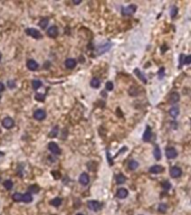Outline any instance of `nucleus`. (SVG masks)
<instances>
[{"mask_svg": "<svg viewBox=\"0 0 191 215\" xmlns=\"http://www.w3.org/2000/svg\"><path fill=\"white\" fill-rule=\"evenodd\" d=\"M135 11H136V6L135 5H130V6H126V7L122 8V15L123 16H131Z\"/></svg>", "mask_w": 191, "mask_h": 215, "instance_id": "nucleus-1", "label": "nucleus"}, {"mask_svg": "<svg viewBox=\"0 0 191 215\" xmlns=\"http://www.w3.org/2000/svg\"><path fill=\"white\" fill-rule=\"evenodd\" d=\"M87 206H88L90 210L94 211V212H97V211H100L101 208H102V204H101L100 202H97V201H88L87 202Z\"/></svg>", "mask_w": 191, "mask_h": 215, "instance_id": "nucleus-2", "label": "nucleus"}, {"mask_svg": "<svg viewBox=\"0 0 191 215\" xmlns=\"http://www.w3.org/2000/svg\"><path fill=\"white\" fill-rule=\"evenodd\" d=\"M26 34L28 36H30V37H32V38H36V39L41 38V34L37 29H35V28H27L26 29Z\"/></svg>", "mask_w": 191, "mask_h": 215, "instance_id": "nucleus-3", "label": "nucleus"}, {"mask_svg": "<svg viewBox=\"0 0 191 215\" xmlns=\"http://www.w3.org/2000/svg\"><path fill=\"white\" fill-rule=\"evenodd\" d=\"M170 175H171V177H173V178H179L181 175H182V170H181L180 167H177V166L171 167Z\"/></svg>", "mask_w": 191, "mask_h": 215, "instance_id": "nucleus-4", "label": "nucleus"}, {"mask_svg": "<svg viewBox=\"0 0 191 215\" xmlns=\"http://www.w3.org/2000/svg\"><path fill=\"white\" fill-rule=\"evenodd\" d=\"M48 149L50 150V153H53L54 155H60V148L58 147V144L55 142H49L48 143Z\"/></svg>", "mask_w": 191, "mask_h": 215, "instance_id": "nucleus-5", "label": "nucleus"}, {"mask_svg": "<svg viewBox=\"0 0 191 215\" xmlns=\"http://www.w3.org/2000/svg\"><path fill=\"white\" fill-rule=\"evenodd\" d=\"M34 118L36 120H38V121H41V120H44L46 118V112L44 110H41V109H38V110H36L34 112Z\"/></svg>", "mask_w": 191, "mask_h": 215, "instance_id": "nucleus-6", "label": "nucleus"}, {"mask_svg": "<svg viewBox=\"0 0 191 215\" xmlns=\"http://www.w3.org/2000/svg\"><path fill=\"white\" fill-rule=\"evenodd\" d=\"M165 156H167L169 159H173V158H175V157L178 156V153H177V150H175L174 148L169 147V148H167V150H165Z\"/></svg>", "mask_w": 191, "mask_h": 215, "instance_id": "nucleus-7", "label": "nucleus"}, {"mask_svg": "<svg viewBox=\"0 0 191 215\" xmlns=\"http://www.w3.org/2000/svg\"><path fill=\"white\" fill-rule=\"evenodd\" d=\"M47 35L51 37V38H55L58 36V28L56 26H50L49 28L47 29Z\"/></svg>", "mask_w": 191, "mask_h": 215, "instance_id": "nucleus-8", "label": "nucleus"}, {"mask_svg": "<svg viewBox=\"0 0 191 215\" xmlns=\"http://www.w3.org/2000/svg\"><path fill=\"white\" fill-rule=\"evenodd\" d=\"M78 180H80V183L83 186H86V185H88V183H90V176L86 174V173H83V174H80Z\"/></svg>", "mask_w": 191, "mask_h": 215, "instance_id": "nucleus-9", "label": "nucleus"}, {"mask_svg": "<svg viewBox=\"0 0 191 215\" xmlns=\"http://www.w3.org/2000/svg\"><path fill=\"white\" fill-rule=\"evenodd\" d=\"M13 120L11 119V118H9V117H7V118H5L3 120H2V125L6 128V129H10V128H12L13 127Z\"/></svg>", "mask_w": 191, "mask_h": 215, "instance_id": "nucleus-10", "label": "nucleus"}, {"mask_svg": "<svg viewBox=\"0 0 191 215\" xmlns=\"http://www.w3.org/2000/svg\"><path fill=\"white\" fill-rule=\"evenodd\" d=\"M128 194H129V192H128L126 188H120V189L116 192V197H117V198H121V199H124L125 197H128Z\"/></svg>", "mask_w": 191, "mask_h": 215, "instance_id": "nucleus-11", "label": "nucleus"}, {"mask_svg": "<svg viewBox=\"0 0 191 215\" xmlns=\"http://www.w3.org/2000/svg\"><path fill=\"white\" fill-rule=\"evenodd\" d=\"M27 67L30 71H36L38 69V63L36 61H34V60H29L27 62Z\"/></svg>", "mask_w": 191, "mask_h": 215, "instance_id": "nucleus-12", "label": "nucleus"}, {"mask_svg": "<svg viewBox=\"0 0 191 215\" xmlns=\"http://www.w3.org/2000/svg\"><path fill=\"white\" fill-rule=\"evenodd\" d=\"M76 64H77V62H76V60H74V58H67V60L65 61V66H66L67 69H70V70L74 69V67L76 66Z\"/></svg>", "mask_w": 191, "mask_h": 215, "instance_id": "nucleus-13", "label": "nucleus"}, {"mask_svg": "<svg viewBox=\"0 0 191 215\" xmlns=\"http://www.w3.org/2000/svg\"><path fill=\"white\" fill-rule=\"evenodd\" d=\"M179 100H180V94H179V93H178V92L171 93L170 98H169V102L173 104V103L179 102Z\"/></svg>", "mask_w": 191, "mask_h": 215, "instance_id": "nucleus-14", "label": "nucleus"}, {"mask_svg": "<svg viewBox=\"0 0 191 215\" xmlns=\"http://www.w3.org/2000/svg\"><path fill=\"white\" fill-rule=\"evenodd\" d=\"M151 138H152V132H151V128L148 125L145 131H144V134H143V140L144 141H150Z\"/></svg>", "mask_w": 191, "mask_h": 215, "instance_id": "nucleus-15", "label": "nucleus"}, {"mask_svg": "<svg viewBox=\"0 0 191 215\" xmlns=\"http://www.w3.org/2000/svg\"><path fill=\"white\" fill-rule=\"evenodd\" d=\"M163 172V167L160 166V165H155V166H152L150 168V173L151 174H160Z\"/></svg>", "mask_w": 191, "mask_h": 215, "instance_id": "nucleus-16", "label": "nucleus"}, {"mask_svg": "<svg viewBox=\"0 0 191 215\" xmlns=\"http://www.w3.org/2000/svg\"><path fill=\"white\" fill-rule=\"evenodd\" d=\"M180 64L182 65V64H191V55H188V56H186V55H183V54H181L180 55Z\"/></svg>", "mask_w": 191, "mask_h": 215, "instance_id": "nucleus-17", "label": "nucleus"}, {"mask_svg": "<svg viewBox=\"0 0 191 215\" xmlns=\"http://www.w3.org/2000/svg\"><path fill=\"white\" fill-rule=\"evenodd\" d=\"M179 113H180V110H179L178 106H173V108H171L170 110H169V114H170V117H172L173 119H175L179 115Z\"/></svg>", "mask_w": 191, "mask_h": 215, "instance_id": "nucleus-18", "label": "nucleus"}, {"mask_svg": "<svg viewBox=\"0 0 191 215\" xmlns=\"http://www.w3.org/2000/svg\"><path fill=\"white\" fill-rule=\"evenodd\" d=\"M111 46H112L111 43H107V44H105V45H103V46H100L99 50H97V53H99V54H104L105 52H107L110 50Z\"/></svg>", "mask_w": 191, "mask_h": 215, "instance_id": "nucleus-19", "label": "nucleus"}, {"mask_svg": "<svg viewBox=\"0 0 191 215\" xmlns=\"http://www.w3.org/2000/svg\"><path fill=\"white\" fill-rule=\"evenodd\" d=\"M134 73H135V75H136V76H138V77H139V79H140V80H141V81H142L143 83H146V82H148L146 77H145V76H144V75L142 74V72H141L140 70L135 69V70H134Z\"/></svg>", "mask_w": 191, "mask_h": 215, "instance_id": "nucleus-20", "label": "nucleus"}, {"mask_svg": "<svg viewBox=\"0 0 191 215\" xmlns=\"http://www.w3.org/2000/svg\"><path fill=\"white\" fill-rule=\"evenodd\" d=\"M22 202L25 203H31L32 202V196L30 193H26V194H22Z\"/></svg>", "mask_w": 191, "mask_h": 215, "instance_id": "nucleus-21", "label": "nucleus"}, {"mask_svg": "<svg viewBox=\"0 0 191 215\" xmlns=\"http://www.w3.org/2000/svg\"><path fill=\"white\" fill-rule=\"evenodd\" d=\"M125 182H126V177H125L123 174H119L117 176H116V183H117L119 185L124 184Z\"/></svg>", "mask_w": 191, "mask_h": 215, "instance_id": "nucleus-22", "label": "nucleus"}, {"mask_svg": "<svg viewBox=\"0 0 191 215\" xmlns=\"http://www.w3.org/2000/svg\"><path fill=\"white\" fill-rule=\"evenodd\" d=\"M100 85H101V81L97 79V77L92 79V81H90V86H92V87L97 89V87H100Z\"/></svg>", "mask_w": 191, "mask_h": 215, "instance_id": "nucleus-23", "label": "nucleus"}, {"mask_svg": "<svg viewBox=\"0 0 191 215\" xmlns=\"http://www.w3.org/2000/svg\"><path fill=\"white\" fill-rule=\"evenodd\" d=\"M50 204L53 205V206H55V207H58L61 204V198L60 197H55L54 199L50 201Z\"/></svg>", "mask_w": 191, "mask_h": 215, "instance_id": "nucleus-24", "label": "nucleus"}, {"mask_svg": "<svg viewBox=\"0 0 191 215\" xmlns=\"http://www.w3.org/2000/svg\"><path fill=\"white\" fill-rule=\"evenodd\" d=\"M154 157H155L157 160H160L161 159V151H160L159 146H155V147H154Z\"/></svg>", "mask_w": 191, "mask_h": 215, "instance_id": "nucleus-25", "label": "nucleus"}, {"mask_svg": "<svg viewBox=\"0 0 191 215\" xmlns=\"http://www.w3.org/2000/svg\"><path fill=\"white\" fill-rule=\"evenodd\" d=\"M138 167H139L138 161H135V160H131V161H129V169L134 170V169H136Z\"/></svg>", "mask_w": 191, "mask_h": 215, "instance_id": "nucleus-26", "label": "nucleus"}, {"mask_svg": "<svg viewBox=\"0 0 191 215\" xmlns=\"http://www.w3.org/2000/svg\"><path fill=\"white\" fill-rule=\"evenodd\" d=\"M31 85H32L34 90H38L40 86L43 85V83L40 82L39 80H34V81H32V83H31Z\"/></svg>", "mask_w": 191, "mask_h": 215, "instance_id": "nucleus-27", "label": "nucleus"}, {"mask_svg": "<svg viewBox=\"0 0 191 215\" xmlns=\"http://www.w3.org/2000/svg\"><path fill=\"white\" fill-rule=\"evenodd\" d=\"M12 198H13L15 202H22V194H20V193H15V194L12 195Z\"/></svg>", "mask_w": 191, "mask_h": 215, "instance_id": "nucleus-28", "label": "nucleus"}, {"mask_svg": "<svg viewBox=\"0 0 191 215\" xmlns=\"http://www.w3.org/2000/svg\"><path fill=\"white\" fill-rule=\"evenodd\" d=\"M48 21H49L48 18H43V19L39 21V26L41 27V28H46L47 25H48Z\"/></svg>", "mask_w": 191, "mask_h": 215, "instance_id": "nucleus-29", "label": "nucleus"}, {"mask_svg": "<svg viewBox=\"0 0 191 215\" xmlns=\"http://www.w3.org/2000/svg\"><path fill=\"white\" fill-rule=\"evenodd\" d=\"M40 191L39 186L38 185H31L29 187V192L30 193H38Z\"/></svg>", "mask_w": 191, "mask_h": 215, "instance_id": "nucleus-30", "label": "nucleus"}, {"mask_svg": "<svg viewBox=\"0 0 191 215\" xmlns=\"http://www.w3.org/2000/svg\"><path fill=\"white\" fill-rule=\"evenodd\" d=\"M3 186H5V188H6V189L10 191V189L12 188L13 184H12V182H11V180H9V179H8V180H6V182L3 183Z\"/></svg>", "mask_w": 191, "mask_h": 215, "instance_id": "nucleus-31", "label": "nucleus"}, {"mask_svg": "<svg viewBox=\"0 0 191 215\" xmlns=\"http://www.w3.org/2000/svg\"><path fill=\"white\" fill-rule=\"evenodd\" d=\"M35 99H36L37 101H39V102H44V101H45V95L41 94V93H37V94L35 95Z\"/></svg>", "mask_w": 191, "mask_h": 215, "instance_id": "nucleus-32", "label": "nucleus"}, {"mask_svg": "<svg viewBox=\"0 0 191 215\" xmlns=\"http://www.w3.org/2000/svg\"><path fill=\"white\" fill-rule=\"evenodd\" d=\"M57 133H58V127H55V128H54V130H51V131H50L49 137H51V138H53V137H56V136H57Z\"/></svg>", "mask_w": 191, "mask_h": 215, "instance_id": "nucleus-33", "label": "nucleus"}, {"mask_svg": "<svg viewBox=\"0 0 191 215\" xmlns=\"http://www.w3.org/2000/svg\"><path fill=\"white\" fill-rule=\"evenodd\" d=\"M113 87H114V85H113V83L112 82H107L106 84H105V89H106L107 91H112Z\"/></svg>", "mask_w": 191, "mask_h": 215, "instance_id": "nucleus-34", "label": "nucleus"}, {"mask_svg": "<svg viewBox=\"0 0 191 215\" xmlns=\"http://www.w3.org/2000/svg\"><path fill=\"white\" fill-rule=\"evenodd\" d=\"M167 211V205L165 204H160L159 205V212L161 213H164Z\"/></svg>", "mask_w": 191, "mask_h": 215, "instance_id": "nucleus-35", "label": "nucleus"}, {"mask_svg": "<svg viewBox=\"0 0 191 215\" xmlns=\"http://www.w3.org/2000/svg\"><path fill=\"white\" fill-rule=\"evenodd\" d=\"M8 87H10V89H13L15 86H16V83H15V81L13 80H10V81H8Z\"/></svg>", "mask_w": 191, "mask_h": 215, "instance_id": "nucleus-36", "label": "nucleus"}, {"mask_svg": "<svg viewBox=\"0 0 191 215\" xmlns=\"http://www.w3.org/2000/svg\"><path fill=\"white\" fill-rule=\"evenodd\" d=\"M177 12H178L177 7H173V8L171 9V17H175V16H177Z\"/></svg>", "mask_w": 191, "mask_h": 215, "instance_id": "nucleus-37", "label": "nucleus"}, {"mask_svg": "<svg viewBox=\"0 0 191 215\" xmlns=\"http://www.w3.org/2000/svg\"><path fill=\"white\" fill-rule=\"evenodd\" d=\"M164 69L163 67H161L160 70H159V79H163V76H164Z\"/></svg>", "mask_w": 191, "mask_h": 215, "instance_id": "nucleus-38", "label": "nucleus"}, {"mask_svg": "<svg viewBox=\"0 0 191 215\" xmlns=\"http://www.w3.org/2000/svg\"><path fill=\"white\" fill-rule=\"evenodd\" d=\"M163 187H165V189H170L171 188V185L168 183V182H165L164 184H163Z\"/></svg>", "mask_w": 191, "mask_h": 215, "instance_id": "nucleus-39", "label": "nucleus"}, {"mask_svg": "<svg viewBox=\"0 0 191 215\" xmlns=\"http://www.w3.org/2000/svg\"><path fill=\"white\" fill-rule=\"evenodd\" d=\"M3 90H5V86H3V84H2V83L0 82V92H2Z\"/></svg>", "mask_w": 191, "mask_h": 215, "instance_id": "nucleus-40", "label": "nucleus"}, {"mask_svg": "<svg viewBox=\"0 0 191 215\" xmlns=\"http://www.w3.org/2000/svg\"><path fill=\"white\" fill-rule=\"evenodd\" d=\"M80 2H82L80 0H74V3H75V5H78V3H80Z\"/></svg>", "mask_w": 191, "mask_h": 215, "instance_id": "nucleus-41", "label": "nucleus"}, {"mask_svg": "<svg viewBox=\"0 0 191 215\" xmlns=\"http://www.w3.org/2000/svg\"><path fill=\"white\" fill-rule=\"evenodd\" d=\"M2 156H3V153H1V151H0V157H2Z\"/></svg>", "mask_w": 191, "mask_h": 215, "instance_id": "nucleus-42", "label": "nucleus"}, {"mask_svg": "<svg viewBox=\"0 0 191 215\" xmlns=\"http://www.w3.org/2000/svg\"><path fill=\"white\" fill-rule=\"evenodd\" d=\"M76 215H84V214H82V213H78V214H76Z\"/></svg>", "mask_w": 191, "mask_h": 215, "instance_id": "nucleus-43", "label": "nucleus"}, {"mask_svg": "<svg viewBox=\"0 0 191 215\" xmlns=\"http://www.w3.org/2000/svg\"><path fill=\"white\" fill-rule=\"evenodd\" d=\"M0 61H1V53H0Z\"/></svg>", "mask_w": 191, "mask_h": 215, "instance_id": "nucleus-44", "label": "nucleus"}, {"mask_svg": "<svg viewBox=\"0 0 191 215\" xmlns=\"http://www.w3.org/2000/svg\"><path fill=\"white\" fill-rule=\"evenodd\" d=\"M0 99H1V95H0Z\"/></svg>", "mask_w": 191, "mask_h": 215, "instance_id": "nucleus-45", "label": "nucleus"}, {"mask_svg": "<svg viewBox=\"0 0 191 215\" xmlns=\"http://www.w3.org/2000/svg\"><path fill=\"white\" fill-rule=\"evenodd\" d=\"M0 180H1V178H0Z\"/></svg>", "mask_w": 191, "mask_h": 215, "instance_id": "nucleus-46", "label": "nucleus"}]
</instances>
